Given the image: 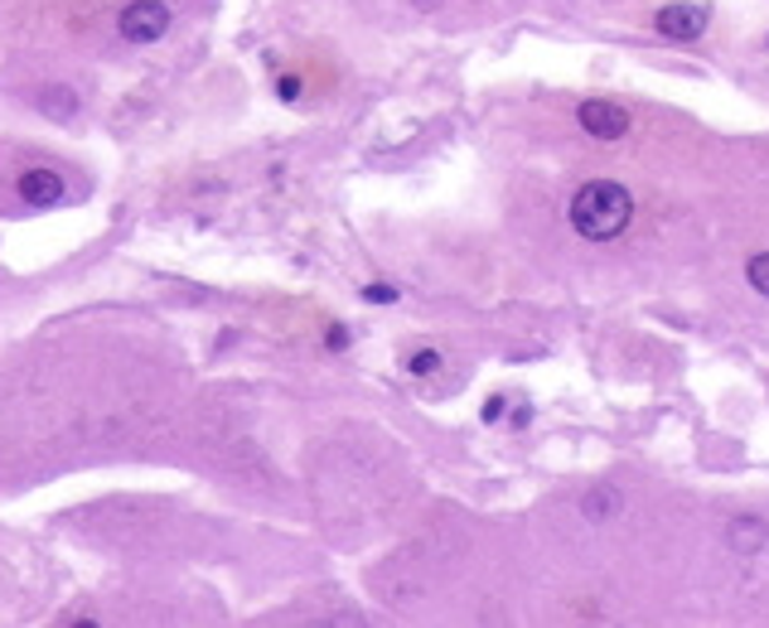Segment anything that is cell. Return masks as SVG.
<instances>
[{
  "label": "cell",
  "instance_id": "cell-5",
  "mask_svg": "<svg viewBox=\"0 0 769 628\" xmlns=\"http://www.w3.org/2000/svg\"><path fill=\"white\" fill-rule=\"evenodd\" d=\"M20 198L29 208H59L69 198V179L59 170H25L20 174Z\"/></svg>",
  "mask_w": 769,
  "mask_h": 628
},
{
  "label": "cell",
  "instance_id": "cell-11",
  "mask_svg": "<svg viewBox=\"0 0 769 628\" xmlns=\"http://www.w3.org/2000/svg\"><path fill=\"white\" fill-rule=\"evenodd\" d=\"M363 300H373V305H393L397 290L393 286H363Z\"/></svg>",
  "mask_w": 769,
  "mask_h": 628
},
{
  "label": "cell",
  "instance_id": "cell-9",
  "mask_svg": "<svg viewBox=\"0 0 769 628\" xmlns=\"http://www.w3.org/2000/svg\"><path fill=\"white\" fill-rule=\"evenodd\" d=\"M745 276H750V286H755V290H760V295L769 300V252L750 256V266H745Z\"/></svg>",
  "mask_w": 769,
  "mask_h": 628
},
{
  "label": "cell",
  "instance_id": "cell-2",
  "mask_svg": "<svg viewBox=\"0 0 769 628\" xmlns=\"http://www.w3.org/2000/svg\"><path fill=\"white\" fill-rule=\"evenodd\" d=\"M117 35L127 44H160L170 35V5L165 0H131L117 15Z\"/></svg>",
  "mask_w": 769,
  "mask_h": 628
},
{
  "label": "cell",
  "instance_id": "cell-6",
  "mask_svg": "<svg viewBox=\"0 0 769 628\" xmlns=\"http://www.w3.org/2000/svg\"><path fill=\"white\" fill-rule=\"evenodd\" d=\"M39 111L49 121H69L73 111H77V93H73V87H63V83L39 87Z\"/></svg>",
  "mask_w": 769,
  "mask_h": 628
},
{
  "label": "cell",
  "instance_id": "cell-1",
  "mask_svg": "<svg viewBox=\"0 0 769 628\" xmlns=\"http://www.w3.org/2000/svg\"><path fill=\"white\" fill-rule=\"evenodd\" d=\"M629 218H634V198L615 179H590L572 198V228L586 242H615L629 228Z\"/></svg>",
  "mask_w": 769,
  "mask_h": 628
},
{
  "label": "cell",
  "instance_id": "cell-10",
  "mask_svg": "<svg viewBox=\"0 0 769 628\" xmlns=\"http://www.w3.org/2000/svg\"><path fill=\"white\" fill-rule=\"evenodd\" d=\"M411 377H431V373H441V353L436 349H421V353H411Z\"/></svg>",
  "mask_w": 769,
  "mask_h": 628
},
{
  "label": "cell",
  "instance_id": "cell-12",
  "mask_svg": "<svg viewBox=\"0 0 769 628\" xmlns=\"http://www.w3.org/2000/svg\"><path fill=\"white\" fill-rule=\"evenodd\" d=\"M276 93H281V102H296V97H300V77H296V73H286L281 83H276Z\"/></svg>",
  "mask_w": 769,
  "mask_h": 628
},
{
  "label": "cell",
  "instance_id": "cell-14",
  "mask_svg": "<svg viewBox=\"0 0 769 628\" xmlns=\"http://www.w3.org/2000/svg\"><path fill=\"white\" fill-rule=\"evenodd\" d=\"M411 5H417V10H436L441 0H411Z\"/></svg>",
  "mask_w": 769,
  "mask_h": 628
},
{
  "label": "cell",
  "instance_id": "cell-8",
  "mask_svg": "<svg viewBox=\"0 0 769 628\" xmlns=\"http://www.w3.org/2000/svg\"><path fill=\"white\" fill-rule=\"evenodd\" d=\"M581 512H586L590 522H605V518H615V512H620V493H615V488H596V493H586Z\"/></svg>",
  "mask_w": 769,
  "mask_h": 628
},
{
  "label": "cell",
  "instance_id": "cell-4",
  "mask_svg": "<svg viewBox=\"0 0 769 628\" xmlns=\"http://www.w3.org/2000/svg\"><path fill=\"white\" fill-rule=\"evenodd\" d=\"M576 121H581V131L596 141H620L624 131H629V111L615 102H581L576 107Z\"/></svg>",
  "mask_w": 769,
  "mask_h": 628
},
{
  "label": "cell",
  "instance_id": "cell-13",
  "mask_svg": "<svg viewBox=\"0 0 769 628\" xmlns=\"http://www.w3.org/2000/svg\"><path fill=\"white\" fill-rule=\"evenodd\" d=\"M329 349H349V329H329Z\"/></svg>",
  "mask_w": 769,
  "mask_h": 628
},
{
  "label": "cell",
  "instance_id": "cell-7",
  "mask_svg": "<svg viewBox=\"0 0 769 628\" xmlns=\"http://www.w3.org/2000/svg\"><path fill=\"white\" fill-rule=\"evenodd\" d=\"M726 536H731V552H745V556H750V552H760V546H765L769 527H765L760 518H735Z\"/></svg>",
  "mask_w": 769,
  "mask_h": 628
},
{
  "label": "cell",
  "instance_id": "cell-3",
  "mask_svg": "<svg viewBox=\"0 0 769 628\" xmlns=\"http://www.w3.org/2000/svg\"><path fill=\"white\" fill-rule=\"evenodd\" d=\"M711 10L707 5H693V0H677V5H663L659 20H653V29H659L663 39H677V44H693L701 39V29H707Z\"/></svg>",
  "mask_w": 769,
  "mask_h": 628
}]
</instances>
